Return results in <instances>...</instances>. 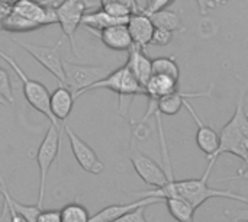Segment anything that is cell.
<instances>
[{"label": "cell", "instance_id": "6da1fadb", "mask_svg": "<svg viewBox=\"0 0 248 222\" xmlns=\"http://www.w3.org/2000/svg\"><path fill=\"white\" fill-rule=\"evenodd\" d=\"M166 173H167L169 180L163 188H157L154 190L141 193V196L142 198L153 196V198H158L163 201L164 198H177L189 204L195 211L199 206H202L206 201L215 199V198L231 199V201L248 204V196L235 193L232 190H227V189L211 188L208 185V177L211 174L209 172H205L202 179H187V180H176L173 176V169H167Z\"/></svg>", "mask_w": 248, "mask_h": 222}, {"label": "cell", "instance_id": "7a4b0ae2", "mask_svg": "<svg viewBox=\"0 0 248 222\" xmlns=\"http://www.w3.org/2000/svg\"><path fill=\"white\" fill-rule=\"evenodd\" d=\"M222 154H232L248 164V112L246 111V92L238 96L232 118L219 132V148L215 161Z\"/></svg>", "mask_w": 248, "mask_h": 222}, {"label": "cell", "instance_id": "3957f363", "mask_svg": "<svg viewBox=\"0 0 248 222\" xmlns=\"http://www.w3.org/2000/svg\"><path fill=\"white\" fill-rule=\"evenodd\" d=\"M0 58H1L3 61H6V63L12 67V70L15 71V74L17 76V79L22 81L23 96H25L26 102L29 103V106H31V108H33L35 111H38L39 113H42V115L49 121V124H52V125L58 127V128L62 131V129H64V125H61L60 122H57V121H55V118L52 116L51 106H49V97H51V93L48 92V89H46L42 83H39V81H36V80L29 79V77L25 74V71L20 68V65L16 63V60H15V58H12L10 55L4 54L1 49H0Z\"/></svg>", "mask_w": 248, "mask_h": 222}, {"label": "cell", "instance_id": "277c9868", "mask_svg": "<svg viewBox=\"0 0 248 222\" xmlns=\"http://www.w3.org/2000/svg\"><path fill=\"white\" fill-rule=\"evenodd\" d=\"M60 143H61V129L51 124L42 143L39 144L36 156H35L36 163H38V170H39V192H38L36 205L41 208L44 204V198H45V186H46L48 172L60 154Z\"/></svg>", "mask_w": 248, "mask_h": 222}, {"label": "cell", "instance_id": "5b68a950", "mask_svg": "<svg viewBox=\"0 0 248 222\" xmlns=\"http://www.w3.org/2000/svg\"><path fill=\"white\" fill-rule=\"evenodd\" d=\"M96 89H108L119 96V100L124 99H132L135 96H145V87L141 86V83L135 79V76L131 73V70L125 65L110 71L108 76H105L102 80L92 84L86 92L96 90Z\"/></svg>", "mask_w": 248, "mask_h": 222}, {"label": "cell", "instance_id": "8992f818", "mask_svg": "<svg viewBox=\"0 0 248 222\" xmlns=\"http://www.w3.org/2000/svg\"><path fill=\"white\" fill-rule=\"evenodd\" d=\"M65 73V86L73 92L74 99L86 93V90L102 80L110 73V68L106 65H87V64H74L70 61H62Z\"/></svg>", "mask_w": 248, "mask_h": 222}, {"label": "cell", "instance_id": "52a82bcc", "mask_svg": "<svg viewBox=\"0 0 248 222\" xmlns=\"http://www.w3.org/2000/svg\"><path fill=\"white\" fill-rule=\"evenodd\" d=\"M97 0H62L55 7L57 12V20L61 26L64 35L68 38L71 51L77 54L76 44H74V35L77 32V28L81 25V19L89 7L96 6Z\"/></svg>", "mask_w": 248, "mask_h": 222}, {"label": "cell", "instance_id": "ba28073f", "mask_svg": "<svg viewBox=\"0 0 248 222\" xmlns=\"http://www.w3.org/2000/svg\"><path fill=\"white\" fill-rule=\"evenodd\" d=\"M15 44L22 47L31 57H33L45 70H48L61 84L65 86V73H64V65L62 60L60 57V47L62 45V38L58 39V42L52 47H45V45H36L19 39H12Z\"/></svg>", "mask_w": 248, "mask_h": 222}, {"label": "cell", "instance_id": "9c48e42d", "mask_svg": "<svg viewBox=\"0 0 248 222\" xmlns=\"http://www.w3.org/2000/svg\"><path fill=\"white\" fill-rule=\"evenodd\" d=\"M64 132L68 138L73 156L78 166L90 174H100L105 170V164L99 159L96 151L84 140H81L68 125H64Z\"/></svg>", "mask_w": 248, "mask_h": 222}, {"label": "cell", "instance_id": "30bf717a", "mask_svg": "<svg viewBox=\"0 0 248 222\" xmlns=\"http://www.w3.org/2000/svg\"><path fill=\"white\" fill-rule=\"evenodd\" d=\"M129 160H131L137 174L148 186H153L157 189V188H163L167 183L169 177H167L166 170L158 163H155L151 157H148L142 151L137 150L135 147H132V153L129 156Z\"/></svg>", "mask_w": 248, "mask_h": 222}, {"label": "cell", "instance_id": "8fae6325", "mask_svg": "<svg viewBox=\"0 0 248 222\" xmlns=\"http://www.w3.org/2000/svg\"><path fill=\"white\" fill-rule=\"evenodd\" d=\"M185 108L189 111V113L192 115L193 121L196 122L198 127V132H196V144L199 147L201 151H203L209 160V166L206 169V172L211 173L214 164H215V154L219 148V134L209 127L208 124L202 122V119L199 118V115L196 113V111L193 109V106L189 103V100H185Z\"/></svg>", "mask_w": 248, "mask_h": 222}, {"label": "cell", "instance_id": "7c38bea8", "mask_svg": "<svg viewBox=\"0 0 248 222\" xmlns=\"http://www.w3.org/2000/svg\"><path fill=\"white\" fill-rule=\"evenodd\" d=\"M51 3V1H48ZM48 3H41L36 0H16L12 4V10L17 15L38 23L41 28L58 23L57 12L54 6H46Z\"/></svg>", "mask_w": 248, "mask_h": 222}, {"label": "cell", "instance_id": "4fadbf2b", "mask_svg": "<svg viewBox=\"0 0 248 222\" xmlns=\"http://www.w3.org/2000/svg\"><path fill=\"white\" fill-rule=\"evenodd\" d=\"M126 26H128L129 33L132 36L134 45L145 49L151 44L155 25L153 23L151 17L145 12H138V13L131 15Z\"/></svg>", "mask_w": 248, "mask_h": 222}, {"label": "cell", "instance_id": "5bb4252c", "mask_svg": "<svg viewBox=\"0 0 248 222\" xmlns=\"http://www.w3.org/2000/svg\"><path fill=\"white\" fill-rule=\"evenodd\" d=\"M158 202H164L163 199L158 198H153V196H147L142 198L140 201L135 202H129V204H115V205H109L103 209H100L99 212H96L93 217H90V222H110L121 218L122 215L140 208V206H150Z\"/></svg>", "mask_w": 248, "mask_h": 222}, {"label": "cell", "instance_id": "9a60e30c", "mask_svg": "<svg viewBox=\"0 0 248 222\" xmlns=\"http://www.w3.org/2000/svg\"><path fill=\"white\" fill-rule=\"evenodd\" d=\"M126 67L135 76V79L141 83V86H147L153 76V60L145 54V49L132 45L128 51Z\"/></svg>", "mask_w": 248, "mask_h": 222}, {"label": "cell", "instance_id": "2e32d148", "mask_svg": "<svg viewBox=\"0 0 248 222\" xmlns=\"http://www.w3.org/2000/svg\"><path fill=\"white\" fill-rule=\"evenodd\" d=\"M94 33L99 35V39L113 51H129V48L134 45L126 23L113 25Z\"/></svg>", "mask_w": 248, "mask_h": 222}, {"label": "cell", "instance_id": "e0dca14e", "mask_svg": "<svg viewBox=\"0 0 248 222\" xmlns=\"http://www.w3.org/2000/svg\"><path fill=\"white\" fill-rule=\"evenodd\" d=\"M74 102H76V99H74L73 92L67 86H64V84H61L60 87H57L51 93L49 106H51L52 116L55 118L57 122L64 125L65 119L70 116V113L73 111Z\"/></svg>", "mask_w": 248, "mask_h": 222}, {"label": "cell", "instance_id": "ac0fdd59", "mask_svg": "<svg viewBox=\"0 0 248 222\" xmlns=\"http://www.w3.org/2000/svg\"><path fill=\"white\" fill-rule=\"evenodd\" d=\"M211 89H212V86H211ZM211 89L206 92H192V93L177 90V92L158 100V105H157L158 113L166 115V116H173V115L179 113V111L185 106V100H189L193 97H211Z\"/></svg>", "mask_w": 248, "mask_h": 222}, {"label": "cell", "instance_id": "d6986e66", "mask_svg": "<svg viewBox=\"0 0 248 222\" xmlns=\"http://www.w3.org/2000/svg\"><path fill=\"white\" fill-rule=\"evenodd\" d=\"M121 23H128V19L115 17V16L109 15L106 10H103L102 7L99 10L84 13L83 19H81V25L93 32H99L105 28H109L113 25H121Z\"/></svg>", "mask_w": 248, "mask_h": 222}, {"label": "cell", "instance_id": "ffe728a7", "mask_svg": "<svg viewBox=\"0 0 248 222\" xmlns=\"http://www.w3.org/2000/svg\"><path fill=\"white\" fill-rule=\"evenodd\" d=\"M147 15L151 17L155 28H164V29H169L171 32H183L185 31L180 15L177 12L169 9V7L153 12V13H147Z\"/></svg>", "mask_w": 248, "mask_h": 222}, {"label": "cell", "instance_id": "44dd1931", "mask_svg": "<svg viewBox=\"0 0 248 222\" xmlns=\"http://www.w3.org/2000/svg\"><path fill=\"white\" fill-rule=\"evenodd\" d=\"M41 29V26L20 15H17L16 12H10L6 19L0 23V31H6V32H15V33H20V32H31V31H36Z\"/></svg>", "mask_w": 248, "mask_h": 222}, {"label": "cell", "instance_id": "7402d4cb", "mask_svg": "<svg viewBox=\"0 0 248 222\" xmlns=\"http://www.w3.org/2000/svg\"><path fill=\"white\" fill-rule=\"evenodd\" d=\"M153 74H166L180 80V68L176 57H158L153 60Z\"/></svg>", "mask_w": 248, "mask_h": 222}, {"label": "cell", "instance_id": "603a6c76", "mask_svg": "<svg viewBox=\"0 0 248 222\" xmlns=\"http://www.w3.org/2000/svg\"><path fill=\"white\" fill-rule=\"evenodd\" d=\"M62 222H90V214L81 204H68L61 211Z\"/></svg>", "mask_w": 248, "mask_h": 222}, {"label": "cell", "instance_id": "cb8c5ba5", "mask_svg": "<svg viewBox=\"0 0 248 222\" xmlns=\"http://www.w3.org/2000/svg\"><path fill=\"white\" fill-rule=\"evenodd\" d=\"M0 96L4 97L9 105H13L15 103L13 89H12V83H10L9 73L4 68H1V67H0Z\"/></svg>", "mask_w": 248, "mask_h": 222}, {"label": "cell", "instance_id": "d4e9b609", "mask_svg": "<svg viewBox=\"0 0 248 222\" xmlns=\"http://www.w3.org/2000/svg\"><path fill=\"white\" fill-rule=\"evenodd\" d=\"M174 32L164 29V28H155L153 33V39L150 45H157V47H166L171 42Z\"/></svg>", "mask_w": 248, "mask_h": 222}, {"label": "cell", "instance_id": "484cf974", "mask_svg": "<svg viewBox=\"0 0 248 222\" xmlns=\"http://www.w3.org/2000/svg\"><path fill=\"white\" fill-rule=\"evenodd\" d=\"M147 208L148 206H140V208H137V209L122 215L121 218L110 222H148L147 218H145V209Z\"/></svg>", "mask_w": 248, "mask_h": 222}, {"label": "cell", "instance_id": "4316f807", "mask_svg": "<svg viewBox=\"0 0 248 222\" xmlns=\"http://www.w3.org/2000/svg\"><path fill=\"white\" fill-rule=\"evenodd\" d=\"M36 222H62L61 212L55 209H41Z\"/></svg>", "mask_w": 248, "mask_h": 222}, {"label": "cell", "instance_id": "83f0119b", "mask_svg": "<svg viewBox=\"0 0 248 222\" xmlns=\"http://www.w3.org/2000/svg\"><path fill=\"white\" fill-rule=\"evenodd\" d=\"M174 0H148L147 6L144 7L142 12L145 13H153V12H157V10H161V9H167Z\"/></svg>", "mask_w": 248, "mask_h": 222}, {"label": "cell", "instance_id": "f1b7e54d", "mask_svg": "<svg viewBox=\"0 0 248 222\" xmlns=\"http://www.w3.org/2000/svg\"><path fill=\"white\" fill-rule=\"evenodd\" d=\"M225 215L232 222H248V208H246V209L225 211Z\"/></svg>", "mask_w": 248, "mask_h": 222}, {"label": "cell", "instance_id": "f546056e", "mask_svg": "<svg viewBox=\"0 0 248 222\" xmlns=\"http://www.w3.org/2000/svg\"><path fill=\"white\" fill-rule=\"evenodd\" d=\"M105 3H121V4H125V6L131 7L134 10V13H138V12H142L144 10L138 4L137 0H100V4H105Z\"/></svg>", "mask_w": 248, "mask_h": 222}, {"label": "cell", "instance_id": "4dcf8cb0", "mask_svg": "<svg viewBox=\"0 0 248 222\" xmlns=\"http://www.w3.org/2000/svg\"><path fill=\"white\" fill-rule=\"evenodd\" d=\"M198 6H199V12L202 15H206L211 9H214L217 4H215V0H196Z\"/></svg>", "mask_w": 248, "mask_h": 222}, {"label": "cell", "instance_id": "1f68e13d", "mask_svg": "<svg viewBox=\"0 0 248 222\" xmlns=\"http://www.w3.org/2000/svg\"><path fill=\"white\" fill-rule=\"evenodd\" d=\"M12 12V3L0 1V23L6 19V16Z\"/></svg>", "mask_w": 248, "mask_h": 222}, {"label": "cell", "instance_id": "d6a6232c", "mask_svg": "<svg viewBox=\"0 0 248 222\" xmlns=\"http://www.w3.org/2000/svg\"><path fill=\"white\" fill-rule=\"evenodd\" d=\"M237 177H241V179H246V180H248V167H246L244 170H240L234 177H228V179H225V180H231V179H237Z\"/></svg>", "mask_w": 248, "mask_h": 222}, {"label": "cell", "instance_id": "836d02e7", "mask_svg": "<svg viewBox=\"0 0 248 222\" xmlns=\"http://www.w3.org/2000/svg\"><path fill=\"white\" fill-rule=\"evenodd\" d=\"M0 105H4V106H6V105H9V103H7V100H6L4 97L0 96Z\"/></svg>", "mask_w": 248, "mask_h": 222}, {"label": "cell", "instance_id": "e575fe53", "mask_svg": "<svg viewBox=\"0 0 248 222\" xmlns=\"http://www.w3.org/2000/svg\"><path fill=\"white\" fill-rule=\"evenodd\" d=\"M225 1H228V0H215V4L219 6V4H224Z\"/></svg>", "mask_w": 248, "mask_h": 222}, {"label": "cell", "instance_id": "d590c367", "mask_svg": "<svg viewBox=\"0 0 248 222\" xmlns=\"http://www.w3.org/2000/svg\"><path fill=\"white\" fill-rule=\"evenodd\" d=\"M0 1H6V3H12V4H13L16 0H0Z\"/></svg>", "mask_w": 248, "mask_h": 222}, {"label": "cell", "instance_id": "8d00e7d4", "mask_svg": "<svg viewBox=\"0 0 248 222\" xmlns=\"http://www.w3.org/2000/svg\"><path fill=\"white\" fill-rule=\"evenodd\" d=\"M247 167H248V164H247Z\"/></svg>", "mask_w": 248, "mask_h": 222}]
</instances>
